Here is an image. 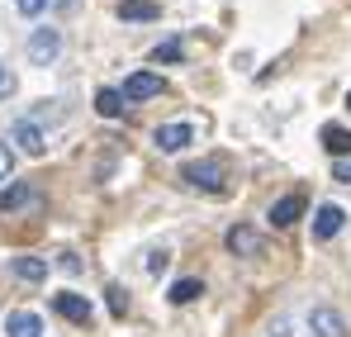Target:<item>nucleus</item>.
I'll return each instance as SVG.
<instances>
[{"label":"nucleus","instance_id":"4","mask_svg":"<svg viewBox=\"0 0 351 337\" xmlns=\"http://www.w3.org/2000/svg\"><path fill=\"white\" fill-rule=\"evenodd\" d=\"M308 333L313 337H347V318L328 304H313L308 309Z\"/></svg>","mask_w":351,"mask_h":337},{"label":"nucleus","instance_id":"23","mask_svg":"<svg viewBox=\"0 0 351 337\" xmlns=\"http://www.w3.org/2000/svg\"><path fill=\"white\" fill-rule=\"evenodd\" d=\"M10 171H14V152L10 143H0V181H10Z\"/></svg>","mask_w":351,"mask_h":337},{"label":"nucleus","instance_id":"3","mask_svg":"<svg viewBox=\"0 0 351 337\" xmlns=\"http://www.w3.org/2000/svg\"><path fill=\"white\" fill-rule=\"evenodd\" d=\"M223 247H228L233 257H261L266 242H261V233H256L252 224H233L228 233H223Z\"/></svg>","mask_w":351,"mask_h":337},{"label":"nucleus","instance_id":"19","mask_svg":"<svg viewBox=\"0 0 351 337\" xmlns=\"http://www.w3.org/2000/svg\"><path fill=\"white\" fill-rule=\"evenodd\" d=\"M48 5H58V0H14V10H19L24 19H38V14H43Z\"/></svg>","mask_w":351,"mask_h":337},{"label":"nucleus","instance_id":"14","mask_svg":"<svg viewBox=\"0 0 351 337\" xmlns=\"http://www.w3.org/2000/svg\"><path fill=\"white\" fill-rule=\"evenodd\" d=\"M10 271H14L19 281H29V285L48 281V262H43V257H14V262H10Z\"/></svg>","mask_w":351,"mask_h":337},{"label":"nucleus","instance_id":"20","mask_svg":"<svg viewBox=\"0 0 351 337\" xmlns=\"http://www.w3.org/2000/svg\"><path fill=\"white\" fill-rule=\"evenodd\" d=\"M105 294H110V309H114L119 318H123V314H128V290H123V285H110Z\"/></svg>","mask_w":351,"mask_h":337},{"label":"nucleus","instance_id":"8","mask_svg":"<svg viewBox=\"0 0 351 337\" xmlns=\"http://www.w3.org/2000/svg\"><path fill=\"white\" fill-rule=\"evenodd\" d=\"M342 224H347V209H342V205H318V209H313V237H318V242L337 237Z\"/></svg>","mask_w":351,"mask_h":337},{"label":"nucleus","instance_id":"25","mask_svg":"<svg viewBox=\"0 0 351 337\" xmlns=\"http://www.w3.org/2000/svg\"><path fill=\"white\" fill-rule=\"evenodd\" d=\"M10 91H14V76H10V71H5V62H0V95H10Z\"/></svg>","mask_w":351,"mask_h":337},{"label":"nucleus","instance_id":"24","mask_svg":"<svg viewBox=\"0 0 351 337\" xmlns=\"http://www.w3.org/2000/svg\"><path fill=\"white\" fill-rule=\"evenodd\" d=\"M332 176H337V181H347V185H351V157H337V162H332Z\"/></svg>","mask_w":351,"mask_h":337},{"label":"nucleus","instance_id":"6","mask_svg":"<svg viewBox=\"0 0 351 337\" xmlns=\"http://www.w3.org/2000/svg\"><path fill=\"white\" fill-rule=\"evenodd\" d=\"M10 143H19V152H29V157H43V152H48V138H43V128H38L34 119H19V124L10 128Z\"/></svg>","mask_w":351,"mask_h":337},{"label":"nucleus","instance_id":"11","mask_svg":"<svg viewBox=\"0 0 351 337\" xmlns=\"http://www.w3.org/2000/svg\"><path fill=\"white\" fill-rule=\"evenodd\" d=\"M5 337H43V318L34 309H14L5 314Z\"/></svg>","mask_w":351,"mask_h":337},{"label":"nucleus","instance_id":"10","mask_svg":"<svg viewBox=\"0 0 351 337\" xmlns=\"http://www.w3.org/2000/svg\"><path fill=\"white\" fill-rule=\"evenodd\" d=\"M271 228H294L299 219H304V195H280L276 205H271Z\"/></svg>","mask_w":351,"mask_h":337},{"label":"nucleus","instance_id":"21","mask_svg":"<svg viewBox=\"0 0 351 337\" xmlns=\"http://www.w3.org/2000/svg\"><path fill=\"white\" fill-rule=\"evenodd\" d=\"M167 266H171V252H167V247H162V252H152V257H147V271H152V276H162V271H167Z\"/></svg>","mask_w":351,"mask_h":337},{"label":"nucleus","instance_id":"5","mask_svg":"<svg viewBox=\"0 0 351 337\" xmlns=\"http://www.w3.org/2000/svg\"><path fill=\"white\" fill-rule=\"evenodd\" d=\"M167 91V81L157 76V71H133L128 81H123V100L133 105V100H152V95H162Z\"/></svg>","mask_w":351,"mask_h":337},{"label":"nucleus","instance_id":"7","mask_svg":"<svg viewBox=\"0 0 351 337\" xmlns=\"http://www.w3.org/2000/svg\"><path fill=\"white\" fill-rule=\"evenodd\" d=\"M152 143H157V152H185V148L195 143V128H190V124H162V128L152 133Z\"/></svg>","mask_w":351,"mask_h":337},{"label":"nucleus","instance_id":"1","mask_svg":"<svg viewBox=\"0 0 351 337\" xmlns=\"http://www.w3.org/2000/svg\"><path fill=\"white\" fill-rule=\"evenodd\" d=\"M180 181H185L190 190H204V195H223V185H228V167H223L219 157H209V162H190V167L180 171Z\"/></svg>","mask_w":351,"mask_h":337},{"label":"nucleus","instance_id":"13","mask_svg":"<svg viewBox=\"0 0 351 337\" xmlns=\"http://www.w3.org/2000/svg\"><path fill=\"white\" fill-rule=\"evenodd\" d=\"M29 205H38V190H34V185H24V181H14L10 190H0V214H14V209H29Z\"/></svg>","mask_w":351,"mask_h":337},{"label":"nucleus","instance_id":"2","mask_svg":"<svg viewBox=\"0 0 351 337\" xmlns=\"http://www.w3.org/2000/svg\"><path fill=\"white\" fill-rule=\"evenodd\" d=\"M24 53H29L34 67H53V62L62 57V29H48V24H43V29H34V34H29V43H24Z\"/></svg>","mask_w":351,"mask_h":337},{"label":"nucleus","instance_id":"9","mask_svg":"<svg viewBox=\"0 0 351 337\" xmlns=\"http://www.w3.org/2000/svg\"><path fill=\"white\" fill-rule=\"evenodd\" d=\"M53 309H58L66 323H90V299H86V294L62 290V294H53Z\"/></svg>","mask_w":351,"mask_h":337},{"label":"nucleus","instance_id":"18","mask_svg":"<svg viewBox=\"0 0 351 337\" xmlns=\"http://www.w3.org/2000/svg\"><path fill=\"white\" fill-rule=\"evenodd\" d=\"M152 62H180V38H167L152 48Z\"/></svg>","mask_w":351,"mask_h":337},{"label":"nucleus","instance_id":"17","mask_svg":"<svg viewBox=\"0 0 351 337\" xmlns=\"http://www.w3.org/2000/svg\"><path fill=\"white\" fill-rule=\"evenodd\" d=\"M199 294H204V281L185 276V281H176V285H171V294H167V299H171V304H190V299H199Z\"/></svg>","mask_w":351,"mask_h":337},{"label":"nucleus","instance_id":"15","mask_svg":"<svg viewBox=\"0 0 351 337\" xmlns=\"http://www.w3.org/2000/svg\"><path fill=\"white\" fill-rule=\"evenodd\" d=\"M323 148H328L332 157H351V128H342V124H328V128H323Z\"/></svg>","mask_w":351,"mask_h":337},{"label":"nucleus","instance_id":"16","mask_svg":"<svg viewBox=\"0 0 351 337\" xmlns=\"http://www.w3.org/2000/svg\"><path fill=\"white\" fill-rule=\"evenodd\" d=\"M123 105H128V100H123V91H114V86H105V91L95 95V110L105 114V119H119V114H123Z\"/></svg>","mask_w":351,"mask_h":337},{"label":"nucleus","instance_id":"22","mask_svg":"<svg viewBox=\"0 0 351 337\" xmlns=\"http://www.w3.org/2000/svg\"><path fill=\"white\" fill-rule=\"evenodd\" d=\"M58 266L66 276H76V271H81V257H76V252H58Z\"/></svg>","mask_w":351,"mask_h":337},{"label":"nucleus","instance_id":"26","mask_svg":"<svg viewBox=\"0 0 351 337\" xmlns=\"http://www.w3.org/2000/svg\"><path fill=\"white\" fill-rule=\"evenodd\" d=\"M347 110H351V91H347Z\"/></svg>","mask_w":351,"mask_h":337},{"label":"nucleus","instance_id":"12","mask_svg":"<svg viewBox=\"0 0 351 337\" xmlns=\"http://www.w3.org/2000/svg\"><path fill=\"white\" fill-rule=\"evenodd\" d=\"M119 19H128V24H152V19H162V5H157V0H119Z\"/></svg>","mask_w":351,"mask_h":337}]
</instances>
